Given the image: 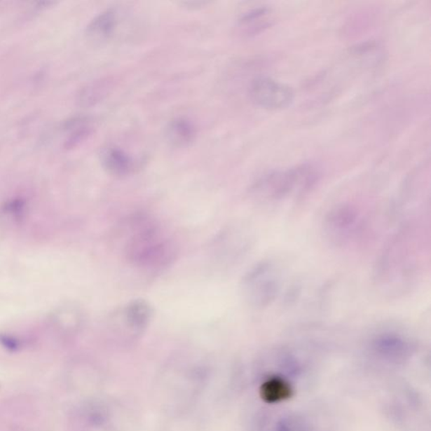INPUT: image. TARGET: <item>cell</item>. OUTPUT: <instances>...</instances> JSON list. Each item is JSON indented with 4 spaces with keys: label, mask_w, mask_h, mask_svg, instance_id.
<instances>
[{
    "label": "cell",
    "mask_w": 431,
    "mask_h": 431,
    "mask_svg": "<svg viewBox=\"0 0 431 431\" xmlns=\"http://www.w3.org/2000/svg\"><path fill=\"white\" fill-rule=\"evenodd\" d=\"M125 257L134 267L158 271L175 257V247L153 221L139 217L132 219L125 234Z\"/></svg>",
    "instance_id": "1"
},
{
    "label": "cell",
    "mask_w": 431,
    "mask_h": 431,
    "mask_svg": "<svg viewBox=\"0 0 431 431\" xmlns=\"http://www.w3.org/2000/svg\"><path fill=\"white\" fill-rule=\"evenodd\" d=\"M317 172L311 165L304 164L283 170H275L263 175L251 189V194L259 203L280 202L294 195H302L315 186Z\"/></svg>",
    "instance_id": "2"
},
{
    "label": "cell",
    "mask_w": 431,
    "mask_h": 431,
    "mask_svg": "<svg viewBox=\"0 0 431 431\" xmlns=\"http://www.w3.org/2000/svg\"><path fill=\"white\" fill-rule=\"evenodd\" d=\"M282 287V271L271 259L255 264L246 272L240 284L242 298L250 307L256 309L271 306L278 298Z\"/></svg>",
    "instance_id": "3"
},
{
    "label": "cell",
    "mask_w": 431,
    "mask_h": 431,
    "mask_svg": "<svg viewBox=\"0 0 431 431\" xmlns=\"http://www.w3.org/2000/svg\"><path fill=\"white\" fill-rule=\"evenodd\" d=\"M414 349L416 346L411 338L395 329L378 332L368 343V350L374 357L392 364L407 361Z\"/></svg>",
    "instance_id": "4"
},
{
    "label": "cell",
    "mask_w": 431,
    "mask_h": 431,
    "mask_svg": "<svg viewBox=\"0 0 431 431\" xmlns=\"http://www.w3.org/2000/svg\"><path fill=\"white\" fill-rule=\"evenodd\" d=\"M251 100L267 110H282L291 106L295 95L289 85L270 77L254 79L249 88Z\"/></svg>",
    "instance_id": "5"
},
{
    "label": "cell",
    "mask_w": 431,
    "mask_h": 431,
    "mask_svg": "<svg viewBox=\"0 0 431 431\" xmlns=\"http://www.w3.org/2000/svg\"><path fill=\"white\" fill-rule=\"evenodd\" d=\"M360 213L349 204H341L330 209L324 221V232L336 245H344L357 232Z\"/></svg>",
    "instance_id": "6"
},
{
    "label": "cell",
    "mask_w": 431,
    "mask_h": 431,
    "mask_svg": "<svg viewBox=\"0 0 431 431\" xmlns=\"http://www.w3.org/2000/svg\"><path fill=\"white\" fill-rule=\"evenodd\" d=\"M153 317V308L148 301L134 299L121 308L119 324L130 334H140L148 329Z\"/></svg>",
    "instance_id": "7"
},
{
    "label": "cell",
    "mask_w": 431,
    "mask_h": 431,
    "mask_svg": "<svg viewBox=\"0 0 431 431\" xmlns=\"http://www.w3.org/2000/svg\"><path fill=\"white\" fill-rule=\"evenodd\" d=\"M103 169L111 177L121 178L131 175L136 169L133 158L124 150L115 146H107L100 153Z\"/></svg>",
    "instance_id": "8"
},
{
    "label": "cell",
    "mask_w": 431,
    "mask_h": 431,
    "mask_svg": "<svg viewBox=\"0 0 431 431\" xmlns=\"http://www.w3.org/2000/svg\"><path fill=\"white\" fill-rule=\"evenodd\" d=\"M196 128L185 118H175L170 121L165 129L167 142L175 148H186L194 142Z\"/></svg>",
    "instance_id": "9"
},
{
    "label": "cell",
    "mask_w": 431,
    "mask_h": 431,
    "mask_svg": "<svg viewBox=\"0 0 431 431\" xmlns=\"http://www.w3.org/2000/svg\"><path fill=\"white\" fill-rule=\"evenodd\" d=\"M117 25L116 14L114 11L102 12L91 20L86 29V34L91 41L103 43L114 34Z\"/></svg>",
    "instance_id": "10"
},
{
    "label": "cell",
    "mask_w": 431,
    "mask_h": 431,
    "mask_svg": "<svg viewBox=\"0 0 431 431\" xmlns=\"http://www.w3.org/2000/svg\"><path fill=\"white\" fill-rule=\"evenodd\" d=\"M294 395V388L286 378L280 376H271L263 383L261 395L268 404H278L289 399Z\"/></svg>",
    "instance_id": "11"
},
{
    "label": "cell",
    "mask_w": 431,
    "mask_h": 431,
    "mask_svg": "<svg viewBox=\"0 0 431 431\" xmlns=\"http://www.w3.org/2000/svg\"><path fill=\"white\" fill-rule=\"evenodd\" d=\"M113 86L111 78L99 79L90 83L81 91L78 95V102L83 107H92L96 104L110 93Z\"/></svg>",
    "instance_id": "12"
},
{
    "label": "cell",
    "mask_w": 431,
    "mask_h": 431,
    "mask_svg": "<svg viewBox=\"0 0 431 431\" xmlns=\"http://www.w3.org/2000/svg\"><path fill=\"white\" fill-rule=\"evenodd\" d=\"M270 10L267 7H258L247 11L241 16L238 24L248 35L256 34L264 27L268 26V15Z\"/></svg>",
    "instance_id": "13"
},
{
    "label": "cell",
    "mask_w": 431,
    "mask_h": 431,
    "mask_svg": "<svg viewBox=\"0 0 431 431\" xmlns=\"http://www.w3.org/2000/svg\"><path fill=\"white\" fill-rule=\"evenodd\" d=\"M181 4L184 7L187 8V9L198 10L200 9V8H203L204 6H207L209 2L207 1H183Z\"/></svg>",
    "instance_id": "14"
},
{
    "label": "cell",
    "mask_w": 431,
    "mask_h": 431,
    "mask_svg": "<svg viewBox=\"0 0 431 431\" xmlns=\"http://www.w3.org/2000/svg\"><path fill=\"white\" fill-rule=\"evenodd\" d=\"M0 342L5 345L7 348L15 350L18 346V343L15 338L8 336H0Z\"/></svg>",
    "instance_id": "15"
}]
</instances>
